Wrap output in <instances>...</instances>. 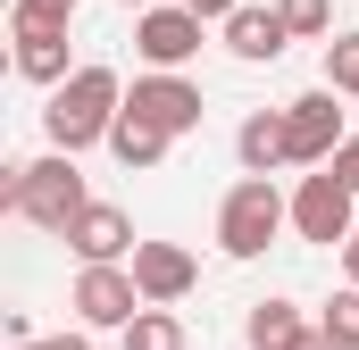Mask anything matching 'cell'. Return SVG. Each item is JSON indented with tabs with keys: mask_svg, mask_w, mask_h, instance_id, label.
Returning a JSON list of instances; mask_svg holds the SVG:
<instances>
[{
	"mask_svg": "<svg viewBox=\"0 0 359 350\" xmlns=\"http://www.w3.org/2000/svg\"><path fill=\"white\" fill-rule=\"evenodd\" d=\"M117 8H151V0H117Z\"/></svg>",
	"mask_w": 359,
	"mask_h": 350,
	"instance_id": "484cf974",
	"label": "cell"
},
{
	"mask_svg": "<svg viewBox=\"0 0 359 350\" xmlns=\"http://www.w3.org/2000/svg\"><path fill=\"white\" fill-rule=\"evenodd\" d=\"M326 167H334V175H343V183H351V192H359V134H343V150H334Z\"/></svg>",
	"mask_w": 359,
	"mask_h": 350,
	"instance_id": "44dd1931",
	"label": "cell"
},
{
	"mask_svg": "<svg viewBox=\"0 0 359 350\" xmlns=\"http://www.w3.org/2000/svg\"><path fill=\"white\" fill-rule=\"evenodd\" d=\"M234 159H243V175H276V167H292L284 108H251V117H243V134H234Z\"/></svg>",
	"mask_w": 359,
	"mask_h": 350,
	"instance_id": "4fadbf2b",
	"label": "cell"
},
{
	"mask_svg": "<svg viewBox=\"0 0 359 350\" xmlns=\"http://www.w3.org/2000/svg\"><path fill=\"white\" fill-rule=\"evenodd\" d=\"M0 200H8L25 225H42V234H67V225L92 209L84 175H76V150H50V159H25V167H8Z\"/></svg>",
	"mask_w": 359,
	"mask_h": 350,
	"instance_id": "7a4b0ae2",
	"label": "cell"
},
{
	"mask_svg": "<svg viewBox=\"0 0 359 350\" xmlns=\"http://www.w3.org/2000/svg\"><path fill=\"white\" fill-rule=\"evenodd\" d=\"M117 108H126V84H117V67H100V59H84V67H76L67 84H50V108H42V134H50V150H92V142H109Z\"/></svg>",
	"mask_w": 359,
	"mask_h": 350,
	"instance_id": "6da1fadb",
	"label": "cell"
},
{
	"mask_svg": "<svg viewBox=\"0 0 359 350\" xmlns=\"http://www.w3.org/2000/svg\"><path fill=\"white\" fill-rule=\"evenodd\" d=\"M126 350H192V334H184L176 309H159V300H151V309L126 326Z\"/></svg>",
	"mask_w": 359,
	"mask_h": 350,
	"instance_id": "2e32d148",
	"label": "cell"
},
{
	"mask_svg": "<svg viewBox=\"0 0 359 350\" xmlns=\"http://www.w3.org/2000/svg\"><path fill=\"white\" fill-rule=\"evenodd\" d=\"M343 108H334V84L326 92H301V100H284V142H292V167H326L334 150H343Z\"/></svg>",
	"mask_w": 359,
	"mask_h": 350,
	"instance_id": "52a82bcc",
	"label": "cell"
},
{
	"mask_svg": "<svg viewBox=\"0 0 359 350\" xmlns=\"http://www.w3.org/2000/svg\"><path fill=\"white\" fill-rule=\"evenodd\" d=\"M17 350H92V326H76V334H50V342H34V334H25Z\"/></svg>",
	"mask_w": 359,
	"mask_h": 350,
	"instance_id": "7402d4cb",
	"label": "cell"
},
{
	"mask_svg": "<svg viewBox=\"0 0 359 350\" xmlns=\"http://www.w3.org/2000/svg\"><path fill=\"white\" fill-rule=\"evenodd\" d=\"M343 284H359V225H351V242H343Z\"/></svg>",
	"mask_w": 359,
	"mask_h": 350,
	"instance_id": "d4e9b609",
	"label": "cell"
},
{
	"mask_svg": "<svg viewBox=\"0 0 359 350\" xmlns=\"http://www.w3.org/2000/svg\"><path fill=\"white\" fill-rule=\"evenodd\" d=\"M301 326H309V317H301L292 300H251V317H243V342H251V350H284Z\"/></svg>",
	"mask_w": 359,
	"mask_h": 350,
	"instance_id": "9a60e30c",
	"label": "cell"
},
{
	"mask_svg": "<svg viewBox=\"0 0 359 350\" xmlns=\"http://www.w3.org/2000/svg\"><path fill=\"white\" fill-rule=\"evenodd\" d=\"M8 34H17V76L25 84H67L76 67H67V25H25V17H8Z\"/></svg>",
	"mask_w": 359,
	"mask_h": 350,
	"instance_id": "7c38bea8",
	"label": "cell"
},
{
	"mask_svg": "<svg viewBox=\"0 0 359 350\" xmlns=\"http://www.w3.org/2000/svg\"><path fill=\"white\" fill-rule=\"evenodd\" d=\"M351 225H359V192H351V183H343L334 167L301 175V192H292V234H301V242L343 251V242H351Z\"/></svg>",
	"mask_w": 359,
	"mask_h": 350,
	"instance_id": "5b68a950",
	"label": "cell"
},
{
	"mask_svg": "<svg viewBox=\"0 0 359 350\" xmlns=\"http://www.w3.org/2000/svg\"><path fill=\"white\" fill-rule=\"evenodd\" d=\"M284 350H334V334H326V326H301V334H292Z\"/></svg>",
	"mask_w": 359,
	"mask_h": 350,
	"instance_id": "603a6c76",
	"label": "cell"
},
{
	"mask_svg": "<svg viewBox=\"0 0 359 350\" xmlns=\"http://www.w3.org/2000/svg\"><path fill=\"white\" fill-rule=\"evenodd\" d=\"M84 0H8V17H25V25H67Z\"/></svg>",
	"mask_w": 359,
	"mask_h": 350,
	"instance_id": "ffe728a7",
	"label": "cell"
},
{
	"mask_svg": "<svg viewBox=\"0 0 359 350\" xmlns=\"http://www.w3.org/2000/svg\"><path fill=\"white\" fill-rule=\"evenodd\" d=\"M184 8H201V17H209V25H226V17H234V8H243V0H184Z\"/></svg>",
	"mask_w": 359,
	"mask_h": 350,
	"instance_id": "cb8c5ba5",
	"label": "cell"
},
{
	"mask_svg": "<svg viewBox=\"0 0 359 350\" xmlns=\"http://www.w3.org/2000/svg\"><path fill=\"white\" fill-rule=\"evenodd\" d=\"M201 8H168V0H151V8H134V50H142V67H192L201 59Z\"/></svg>",
	"mask_w": 359,
	"mask_h": 350,
	"instance_id": "8992f818",
	"label": "cell"
},
{
	"mask_svg": "<svg viewBox=\"0 0 359 350\" xmlns=\"http://www.w3.org/2000/svg\"><path fill=\"white\" fill-rule=\"evenodd\" d=\"M284 225H292V200L276 192V175H243V183L217 200V251H226V259H259Z\"/></svg>",
	"mask_w": 359,
	"mask_h": 350,
	"instance_id": "3957f363",
	"label": "cell"
},
{
	"mask_svg": "<svg viewBox=\"0 0 359 350\" xmlns=\"http://www.w3.org/2000/svg\"><path fill=\"white\" fill-rule=\"evenodd\" d=\"M318 326L334 334V350H359V284H343V292L318 309Z\"/></svg>",
	"mask_w": 359,
	"mask_h": 350,
	"instance_id": "e0dca14e",
	"label": "cell"
},
{
	"mask_svg": "<svg viewBox=\"0 0 359 350\" xmlns=\"http://www.w3.org/2000/svg\"><path fill=\"white\" fill-rule=\"evenodd\" d=\"M67 309L84 317L92 334H100V326H117V334H126V326H134L151 300H142V284H134V259H84V267H76Z\"/></svg>",
	"mask_w": 359,
	"mask_h": 350,
	"instance_id": "277c9868",
	"label": "cell"
},
{
	"mask_svg": "<svg viewBox=\"0 0 359 350\" xmlns=\"http://www.w3.org/2000/svg\"><path fill=\"white\" fill-rule=\"evenodd\" d=\"M326 84L359 100V34H326Z\"/></svg>",
	"mask_w": 359,
	"mask_h": 350,
	"instance_id": "d6986e66",
	"label": "cell"
},
{
	"mask_svg": "<svg viewBox=\"0 0 359 350\" xmlns=\"http://www.w3.org/2000/svg\"><path fill=\"white\" fill-rule=\"evenodd\" d=\"M59 242H67L76 259H134V217H126L117 200H92V209L59 234Z\"/></svg>",
	"mask_w": 359,
	"mask_h": 350,
	"instance_id": "8fae6325",
	"label": "cell"
},
{
	"mask_svg": "<svg viewBox=\"0 0 359 350\" xmlns=\"http://www.w3.org/2000/svg\"><path fill=\"white\" fill-rule=\"evenodd\" d=\"M276 8H284L292 42H326V34H334V0H276Z\"/></svg>",
	"mask_w": 359,
	"mask_h": 350,
	"instance_id": "ac0fdd59",
	"label": "cell"
},
{
	"mask_svg": "<svg viewBox=\"0 0 359 350\" xmlns=\"http://www.w3.org/2000/svg\"><path fill=\"white\" fill-rule=\"evenodd\" d=\"M126 108H142V117H151V125H168V134H192V125L209 117V100H201V84H192L184 67H151V76H134Z\"/></svg>",
	"mask_w": 359,
	"mask_h": 350,
	"instance_id": "ba28073f",
	"label": "cell"
},
{
	"mask_svg": "<svg viewBox=\"0 0 359 350\" xmlns=\"http://www.w3.org/2000/svg\"><path fill=\"white\" fill-rule=\"evenodd\" d=\"M168 125H151L142 108H117V125H109V150H117V167H159L168 159Z\"/></svg>",
	"mask_w": 359,
	"mask_h": 350,
	"instance_id": "5bb4252c",
	"label": "cell"
},
{
	"mask_svg": "<svg viewBox=\"0 0 359 350\" xmlns=\"http://www.w3.org/2000/svg\"><path fill=\"white\" fill-rule=\"evenodd\" d=\"M134 284H142V300H159V309H176L184 292L201 284V267L184 242H134Z\"/></svg>",
	"mask_w": 359,
	"mask_h": 350,
	"instance_id": "9c48e42d",
	"label": "cell"
},
{
	"mask_svg": "<svg viewBox=\"0 0 359 350\" xmlns=\"http://www.w3.org/2000/svg\"><path fill=\"white\" fill-rule=\"evenodd\" d=\"M217 34H226V50H234L243 67H276V59H284V42H292L284 8H251V0H243V8H234Z\"/></svg>",
	"mask_w": 359,
	"mask_h": 350,
	"instance_id": "30bf717a",
	"label": "cell"
}]
</instances>
